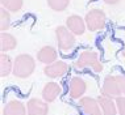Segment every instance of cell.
Here are the masks:
<instances>
[{
	"instance_id": "obj_8",
	"label": "cell",
	"mask_w": 125,
	"mask_h": 115,
	"mask_svg": "<svg viewBox=\"0 0 125 115\" xmlns=\"http://www.w3.org/2000/svg\"><path fill=\"white\" fill-rule=\"evenodd\" d=\"M26 113L28 115H48V102L43 99H38V98H30L26 103Z\"/></svg>"
},
{
	"instance_id": "obj_6",
	"label": "cell",
	"mask_w": 125,
	"mask_h": 115,
	"mask_svg": "<svg viewBox=\"0 0 125 115\" xmlns=\"http://www.w3.org/2000/svg\"><path fill=\"white\" fill-rule=\"evenodd\" d=\"M69 71V66L67 63L62 62V60H57L52 64H48V66L43 68V73L49 77V79H58V77L65 76Z\"/></svg>"
},
{
	"instance_id": "obj_15",
	"label": "cell",
	"mask_w": 125,
	"mask_h": 115,
	"mask_svg": "<svg viewBox=\"0 0 125 115\" xmlns=\"http://www.w3.org/2000/svg\"><path fill=\"white\" fill-rule=\"evenodd\" d=\"M16 46H17V39H16L15 35L9 34L7 32H3L0 34V50H1L3 54L15 50Z\"/></svg>"
},
{
	"instance_id": "obj_23",
	"label": "cell",
	"mask_w": 125,
	"mask_h": 115,
	"mask_svg": "<svg viewBox=\"0 0 125 115\" xmlns=\"http://www.w3.org/2000/svg\"><path fill=\"white\" fill-rule=\"evenodd\" d=\"M123 56L125 58V47H124V50H123Z\"/></svg>"
},
{
	"instance_id": "obj_2",
	"label": "cell",
	"mask_w": 125,
	"mask_h": 115,
	"mask_svg": "<svg viewBox=\"0 0 125 115\" xmlns=\"http://www.w3.org/2000/svg\"><path fill=\"white\" fill-rule=\"evenodd\" d=\"M74 68L75 69H92L94 72L99 73L103 71V64L100 63L99 56H97L96 52L94 51H83L79 55V58L76 59V62L74 63Z\"/></svg>"
},
{
	"instance_id": "obj_5",
	"label": "cell",
	"mask_w": 125,
	"mask_h": 115,
	"mask_svg": "<svg viewBox=\"0 0 125 115\" xmlns=\"http://www.w3.org/2000/svg\"><path fill=\"white\" fill-rule=\"evenodd\" d=\"M103 94L107 97L111 98H116L121 96V88L119 84V80H117V76H112V75H108L105 79H104L103 82Z\"/></svg>"
},
{
	"instance_id": "obj_16",
	"label": "cell",
	"mask_w": 125,
	"mask_h": 115,
	"mask_svg": "<svg viewBox=\"0 0 125 115\" xmlns=\"http://www.w3.org/2000/svg\"><path fill=\"white\" fill-rule=\"evenodd\" d=\"M11 72H13V62L11 56H8L7 54H1L0 55V76L5 77Z\"/></svg>"
},
{
	"instance_id": "obj_11",
	"label": "cell",
	"mask_w": 125,
	"mask_h": 115,
	"mask_svg": "<svg viewBox=\"0 0 125 115\" xmlns=\"http://www.w3.org/2000/svg\"><path fill=\"white\" fill-rule=\"evenodd\" d=\"M61 93V85L54 81H50V82H46L45 86L42 89V99L46 101L48 103L54 102L57 99V97L59 96Z\"/></svg>"
},
{
	"instance_id": "obj_10",
	"label": "cell",
	"mask_w": 125,
	"mask_h": 115,
	"mask_svg": "<svg viewBox=\"0 0 125 115\" xmlns=\"http://www.w3.org/2000/svg\"><path fill=\"white\" fill-rule=\"evenodd\" d=\"M66 26H67V29L75 35H82L87 29L86 21L78 15H73V16H70V17H67Z\"/></svg>"
},
{
	"instance_id": "obj_1",
	"label": "cell",
	"mask_w": 125,
	"mask_h": 115,
	"mask_svg": "<svg viewBox=\"0 0 125 115\" xmlns=\"http://www.w3.org/2000/svg\"><path fill=\"white\" fill-rule=\"evenodd\" d=\"M36 60L29 54H20L13 60V75L17 79H26L34 72Z\"/></svg>"
},
{
	"instance_id": "obj_21",
	"label": "cell",
	"mask_w": 125,
	"mask_h": 115,
	"mask_svg": "<svg viewBox=\"0 0 125 115\" xmlns=\"http://www.w3.org/2000/svg\"><path fill=\"white\" fill-rule=\"evenodd\" d=\"M117 80H119L121 92H124V90H125V75H119V76H117Z\"/></svg>"
},
{
	"instance_id": "obj_12",
	"label": "cell",
	"mask_w": 125,
	"mask_h": 115,
	"mask_svg": "<svg viewBox=\"0 0 125 115\" xmlns=\"http://www.w3.org/2000/svg\"><path fill=\"white\" fill-rule=\"evenodd\" d=\"M3 115H28V113H26V105H24L21 101L12 99L4 106Z\"/></svg>"
},
{
	"instance_id": "obj_13",
	"label": "cell",
	"mask_w": 125,
	"mask_h": 115,
	"mask_svg": "<svg viewBox=\"0 0 125 115\" xmlns=\"http://www.w3.org/2000/svg\"><path fill=\"white\" fill-rule=\"evenodd\" d=\"M57 58H58L57 50L52 46H43L42 49L38 50V52H37V59H38V62L46 64V66L57 62Z\"/></svg>"
},
{
	"instance_id": "obj_24",
	"label": "cell",
	"mask_w": 125,
	"mask_h": 115,
	"mask_svg": "<svg viewBox=\"0 0 125 115\" xmlns=\"http://www.w3.org/2000/svg\"><path fill=\"white\" fill-rule=\"evenodd\" d=\"M123 94H124V96H125V90H124V92H123Z\"/></svg>"
},
{
	"instance_id": "obj_18",
	"label": "cell",
	"mask_w": 125,
	"mask_h": 115,
	"mask_svg": "<svg viewBox=\"0 0 125 115\" xmlns=\"http://www.w3.org/2000/svg\"><path fill=\"white\" fill-rule=\"evenodd\" d=\"M11 12H8L7 9L1 8L0 9V30L3 32H7L11 26Z\"/></svg>"
},
{
	"instance_id": "obj_14",
	"label": "cell",
	"mask_w": 125,
	"mask_h": 115,
	"mask_svg": "<svg viewBox=\"0 0 125 115\" xmlns=\"http://www.w3.org/2000/svg\"><path fill=\"white\" fill-rule=\"evenodd\" d=\"M97 102L100 105V109L103 111V115H116L117 111V106H116V101L112 99L111 97H107L104 94L97 97Z\"/></svg>"
},
{
	"instance_id": "obj_20",
	"label": "cell",
	"mask_w": 125,
	"mask_h": 115,
	"mask_svg": "<svg viewBox=\"0 0 125 115\" xmlns=\"http://www.w3.org/2000/svg\"><path fill=\"white\" fill-rule=\"evenodd\" d=\"M116 106H117V111L120 115H125V96H119L116 97Z\"/></svg>"
},
{
	"instance_id": "obj_19",
	"label": "cell",
	"mask_w": 125,
	"mask_h": 115,
	"mask_svg": "<svg viewBox=\"0 0 125 115\" xmlns=\"http://www.w3.org/2000/svg\"><path fill=\"white\" fill-rule=\"evenodd\" d=\"M46 1L49 8L55 12H63L70 4V0H46Z\"/></svg>"
},
{
	"instance_id": "obj_7",
	"label": "cell",
	"mask_w": 125,
	"mask_h": 115,
	"mask_svg": "<svg viewBox=\"0 0 125 115\" xmlns=\"http://www.w3.org/2000/svg\"><path fill=\"white\" fill-rule=\"evenodd\" d=\"M79 106L86 115H103L97 98L95 99L92 97H82L79 99Z\"/></svg>"
},
{
	"instance_id": "obj_9",
	"label": "cell",
	"mask_w": 125,
	"mask_h": 115,
	"mask_svg": "<svg viewBox=\"0 0 125 115\" xmlns=\"http://www.w3.org/2000/svg\"><path fill=\"white\" fill-rule=\"evenodd\" d=\"M87 90V82L80 77H73L69 82V94L71 98H82Z\"/></svg>"
},
{
	"instance_id": "obj_3",
	"label": "cell",
	"mask_w": 125,
	"mask_h": 115,
	"mask_svg": "<svg viewBox=\"0 0 125 115\" xmlns=\"http://www.w3.org/2000/svg\"><path fill=\"white\" fill-rule=\"evenodd\" d=\"M55 37L59 50L63 54H70L74 50V47L76 45V38L75 34H73L67 29V26H58L55 29Z\"/></svg>"
},
{
	"instance_id": "obj_4",
	"label": "cell",
	"mask_w": 125,
	"mask_h": 115,
	"mask_svg": "<svg viewBox=\"0 0 125 115\" xmlns=\"http://www.w3.org/2000/svg\"><path fill=\"white\" fill-rule=\"evenodd\" d=\"M86 25H87V29L90 32H99L107 24V16L101 9H91L90 12H87L86 15Z\"/></svg>"
},
{
	"instance_id": "obj_22",
	"label": "cell",
	"mask_w": 125,
	"mask_h": 115,
	"mask_svg": "<svg viewBox=\"0 0 125 115\" xmlns=\"http://www.w3.org/2000/svg\"><path fill=\"white\" fill-rule=\"evenodd\" d=\"M103 1L108 5H115V4H119L120 0H103Z\"/></svg>"
},
{
	"instance_id": "obj_17",
	"label": "cell",
	"mask_w": 125,
	"mask_h": 115,
	"mask_svg": "<svg viewBox=\"0 0 125 115\" xmlns=\"http://www.w3.org/2000/svg\"><path fill=\"white\" fill-rule=\"evenodd\" d=\"M0 4H1V8L7 9L8 12H19L21 11L24 1L22 0H0Z\"/></svg>"
}]
</instances>
